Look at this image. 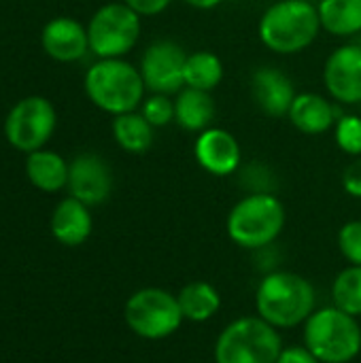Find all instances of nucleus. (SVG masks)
<instances>
[{"label":"nucleus","mask_w":361,"mask_h":363,"mask_svg":"<svg viewBox=\"0 0 361 363\" xmlns=\"http://www.w3.org/2000/svg\"><path fill=\"white\" fill-rule=\"evenodd\" d=\"M251 94L260 111L268 117H287L291 102L296 100L294 81L279 68L262 66L251 77Z\"/></svg>","instance_id":"obj_15"},{"label":"nucleus","mask_w":361,"mask_h":363,"mask_svg":"<svg viewBox=\"0 0 361 363\" xmlns=\"http://www.w3.org/2000/svg\"><path fill=\"white\" fill-rule=\"evenodd\" d=\"M283 340L277 328L262 317L232 321L215 342V363H277Z\"/></svg>","instance_id":"obj_6"},{"label":"nucleus","mask_w":361,"mask_h":363,"mask_svg":"<svg viewBox=\"0 0 361 363\" xmlns=\"http://www.w3.org/2000/svg\"><path fill=\"white\" fill-rule=\"evenodd\" d=\"M323 83L338 104L361 102V45H343L334 49L323 66Z\"/></svg>","instance_id":"obj_12"},{"label":"nucleus","mask_w":361,"mask_h":363,"mask_svg":"<svg viewBox=\"0 0 361 363\" xmlns=\"http://www.w3.org/2000/svg\"><path fill=\"white\" fill-rule=\"evenodd\" d=\"M123 319L130 332L143 340H166L185 321L177 296L160 287L134 291L123 306Z\"/></svg>","instance_id":"obj_7"},{"label":"nucleus","mask_w":361,"mask_h":363,"mask_svg":"<svg viewBox=\"0 0 361 363\" xmlns=\"http://www.w3.org/2000/svg\"><path fill=\"white\" fill-rule=\"evenodd\" d=\"M277 363H321L304 345H296V347H283L281 355Z\"/></svg>","instance_id":"obj_30"},{"label":"nucleus","mask_w":361,"mask_h":363,"mask_svg":"<svg viewBox=\"0 0 361 363\" xmlns=\"http://www.w3.org/2000/svg\"><path fill=\"white\" fill-rule=\"evenodd\" d=\"M83 85L91 104L113 117L138 111L147 94L140 70L123 57L94 62Z\"/></svg>","instance_id":"obj_3"},{"label":"nucleus","mask_w":361,"mask_h":363,"mask_svg":"<svg viewBox=\"0 0 361 363\" xmlns=\"http://www.w3.org/2000/svg\"><path fill=\"white\" fill-rule=\"evenodd\" d=\"M130 9H134L140 17H153L164 13L172 0H123Z\"/></svg>","instance_id":"obj_29"},{"label":"nucleus","mask_w":361,"mask_h":363,"mask_svg":"<svg viewBox=\"0 0 361 363\" xmlns=\"http://www.w3.org/2000/svg\"><path fill=\"white\" fill-rule=\"evenodd\" d=\"M68 162L49 149H38L26 157L28 181L45 194H57L68 185Z\"/></svg>","instance_id":"obj_19"},{"label":"nucleus","mask_w":361,"mask_h":363,"mask_svg":"<svg viewBox=\"0 0 361 363\" xmlns=\"http://www.w3.org/2000/svg\"><path fill=\"white\" fill-rule=\"evenodd\" d=\"M40 45L55 62H79L89 51L87 28L72 17H53L40 32Z\"/></svg>","instance_id":"obj_14"},{"label":"nucleus","mask_w":361,"mask_h":363,"mask_svg":"<svg viewBox=\"0 0 361 363\" xmlns=\"http://www.w3.org/2000/svg\"><path fill=\"white\" fill-rule=\"evenodd\" d=\"M138 111L153 128H166L174 121V100L166 94H149Z\"/></svg>","instance_id":"obj_26"},{"label":"nucleus","mask_w":361,"mask_h":363,"mask_svg":"<svg viewBox=\"0 0 361 363\" xmlns=\"http://www.w3.org/2000/svg\"><path fill=\"white\" fill-rule=\"evenodd\" d=\"M177 300H179L183 319L191 323H204L221 311V294L217 291V287H213L206 281L187 283L177 294Z\"/></svg>","instance_id":"obj_21"},{"label":"nucleus","mask_w":361,"mask_h":363,"mask_svg":"<svg viewBox=\"0 0 361 363\" xmlns=\"http://www.w3.org/2000/svg\"><path fill=\"white\" fill-rule=\"evenodd\" d=\"M321 30L317 4L309 0H277L262 13L257 23L262 45L277 55H294L309 49Z\"/></svg>","instance_id":"obj_2"},{"label":"nucleus","mask_w":361,"mask_h":363,"mask_svg":"<svg viewBox=\"0 0 361 363\" xmlns=\"http://www.w3.org/2000/svg\"><path fill=\"white\" fill-rule=\"evenodd\" d=\"M57 113L43 96H28L19 100L4 119V136L11 147L23 153L45 149L55 132Z\"/></svg>","instance_id":"obj_9"},{"label":"nucleus","mask_w":361,"mask_h":363,"mask_svg":"<svg viewBox=\"0 0 361 363\" xmlns=\"http://www.w3.org/2000/svg\"><path fill=\"white\" fill-rule=\"evenodd\" d=\"M140 15L123 0L102 4L87 23L89 51L98 60L126 57L140 38Z\"/></svg>","instance_id":"obj_8"},{"label":"nucleus","mask_w":361,"mask_h":363,"mask_svg":"<svg viewBox=\"0 0 361 363\" xmlns=\"http://www.w3.org/2000/svg\"><path fill=\"white\" fill-rule=\"evenodd\" d=\"M185 62L187 51L170 38H160L151 43L140 57L138 70L151 94H179L185 87Z\"/></svg>","instance_id":"obj_10"},{"label":"nucleus","mask_w":361,"mask_h":363,"mask_svg":"<svg viewBox=\"0 0 361 363\" xmlns=\"http://www.w3.org/2000/svg\"><path fill=\"white\" fill-rule=\"evenodd\" d=\"M183 2L198 11H211V9H217L223 0H183Z\"/></svg>","instance_id":"obj_31"},{"label":"nucleus","mask_w":361,"mask_h":363,"mask_svg":"<svg viewBox=\"0 0 361 363\" xmlns=\"http://www.w3.org/2000/svg\"><path fill=\"white\" fill-rule=\"evenodd\" d=\"M285 206L270 191H253L228 213L226 230L234 245L257 251L272 245L285 228Z\"/></svg>","instance_id":"obj_4"},{"label":"nucleus","mask_w":361,"mask_h":363,"mask_svg":"<svg viewBox=\"0 0 361 363\" xmlns=\"http://www.w3.org/2000/svg\"><path fill=\"white\" fill-rule=\"evenodd\" d=\"M223 60L215 51H191L185 62V87L213 91L223 81Z\"/></svg>","instance_id":"obj_23"},{"label":"nucleus","mask_w":361,"mask_h":363,"mask_svg":"<svg viewBox=\"0 0 361 363\" xmlns=\"http://www.w3.org/2000/svg\"><path fill=\"white\" fill-rule=\"evenodd\" d=\"M111 130H113V138L119 145V149H123L126 153H132V155L147 153L155 143V128L143 117L140 111H132V113L113 117Z\"/></svg>","instance_id":"obj_20"},{"label":"nucleus","mask_w":361,"mask_h":363,"mask_svg":"<svg viewBox=\"0 0 361 363\" xmlns=\"http://www.w3.org/2000/svg\"><path fill=\"white\" fill-rule=\"evenodd\" d=\"M304 347L321 363H349L361 353L357 317L332 306L317 308L304 323Z\"/></svg>","instance_id":"obj_5"},{"label":"nucleus","mask_w":361,"mask_h":363,"mask_svg":"<svg viewBox=\"0 0 361 363\" xmlns=\"http://www.w3.org/2000/svg\"><path fill=\"white\" fill-rule=\"evenodd\" d=\"M194 155L198 166L213 177H230L238 172L243 162V149L238 138L223 128H206L196 136Z\"/></svg>","instance_id":"obj_13"},{"label":"nucleus","mask_w":361,"mask_h":363,"mask_svg":"<svg viewBox=\"0 0 361 363\" xmlns=\"http://www.w3.org/2000/svg\"><path fill=\"white\" fill-rule=\"evenodd\" d=\"M215 100L211 91L183 87L174 98V123L185 132H204L215 121Z\"/></svg>","instance_id":"obj_18"},{"label":"nucleus","mask_w":361,"mask_h":363,"mask_svg":"<svg viewBox=\"0 0 361 363\" xmlns=\"http://www.w3.org/2000/svg\"><path fill=\"white\" fill-rule=\"evenodd\" d=\"M68 191L83 204L100 206L113 191V172L104 157L96 153H81L68 166Z\"/></svg>","instance_id":"obj_11"},{"label":"nucleus","mask_w":361,"mask_h":363,"mask_svg":"<svg viewBox=\"0 0 361 363\" xmlns=\"http://www.w3.org/2000/svg\"><path fill=\"white\" fill-rule=\"evenodd\" d=\"M343 189L351 196V198H360L361 200V155L355 157L343 172Z\"/></svg>","instance_id":"obj_28"},{"label":"nucleus","mask_w":361,"mask_h":363,"mask_svg":"<svg viewBox=\"0 0 361 363\" xmlns=\"http://www.w3.org/2000/svg\"><path fill=\"white\" fill-rule=\"evenodd\" d=\"M332 302L336 308L361 317V266H347L332 283Z\"/></svg>","instance_id":"obj_24"},{"label":"nucleus","mask_w":361,"mask_h":363,"mask_svg":"<svg viewBox=\"0 0 361 363\" xmlns=\"http://www.w3.org/2000/svg\"><path fill=\"white\" fill-rule=\"evenodd\" d=\"M317 294L311 281L302 274L277 270L266 274L255 291L257 317L277 330H291L304 325L317 311Z\"/></svg>","instance_id":"obj_1"},{"label":"nucleus","mask_w":361,"mask_h":363,"mask_svg":"<svg viewBox=\"0 0 361 363\" xmlns=\"http://www.w3.org/2000/svg\"><path fill=\"white\" fill-rule=\"evenodd\" d=\"M287 117L298 132L306 136H319L328 130H334L340 113L336 104H332L326 96L315 91H302L291 102Z\"/></svg>","instance_id":"obj_16"},{"label":"nucleus","mask_w":361,"mask_h":363,"mask_svg":"<svg viewBox=\"0 0 361 363\" xmlns=\"http://www.w3.org/2000/svg\"><path fill=\"white\" fill-rule=\"evenodd\" d=\"M94 230L91 211L81 200L68 196L51 213V234L64 247H81Z\"/></svg>","instance_id":"obj_17"},{"label":"nucleus","mask_w":361,"mask_h":363,"mask_svg":"<svg viewBox=\"0 0 361 363\" xmlns=\"http://www.w3.org/2000/svg\"><path fill=\"white\" fill-rule=\"evenodd\" d=\"M338 249L349 266H361V221H349L340 228Z\"/></svg>","instance_id":"obj_27"},{"label":"nucleus","mask_w":361,"mask_h":363,"mask_svg":"<svg viewBox=\"0 0 361 363\" xmlns=\"http://www.w3.org/2000/svg\"><path fill=\"white\" fill-rule=\"evenodd\" d=\"M321 28L338 38H351L361 32V0H319Z\"/></svg>","instance_id":"obj_22"},{"label":"nucleus","mask_w":361,"mask_h":363,"mask_svg":"<svg viewBox=\"0 0 361 363\" xmlns=\"http://www.w3.org/2000/svg\"><path fill=\"white\" fill-rule=\"evenodd\" d=\"M334 140L336 147L351 155V157H360L361 155V117L360 115H340L336 119L334 125Z\"/></svg>","instance_id":"obj_25"}]
</instances>
